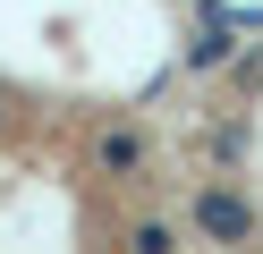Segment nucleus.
Returning <instances> with one entry per match:
<instances>
[{
  "instance_id": "obj_2",
  "label": "nucleus",
  "mask_w": 263,
  "mask_h": 254,
  "mask_svg": "<svg viewBox=\"0 0 263 254\" xmlns=\"http://www.w3.org/2000/svg\"><path fill=\"white\" fill-rule=\"evenodd\" d=\"M229 43H238V34H229L221 17H212V26H204V34L187 43V68H221V60H229Z\"/></svg>"
},
{
  "instance_id": "obj_3",
  "label": "nucleus",
  "mask_w": 263,
  "mask_h": 254,
  "mask_svg": "<svg viewBox=\"0 0 263 254\" xmlns=\"http://www.w3.org/2000/svg\"><path fill=\"white\" fill-rule=\"evenodd\" d=\"M136 161H144V135H127V127L102 135V169H136Z\"/></svg>"
},
{
  "instance_id": "obj_1",
  "label": "nucleus",
  "mask_w": 263,
  "mask_h": 254,
  "mask_svg": "<svg viewBox=\"0 0 263 254\" xmlns=\"http://www.w3.org/2000/svg\"><path fill=\"white\" fill-rule=\"evenodd\" d=\"M195 229L221 237V246H246V237H255V203H246L238 186H204V195H195Z\"/></svg>"
}]
</instances>
